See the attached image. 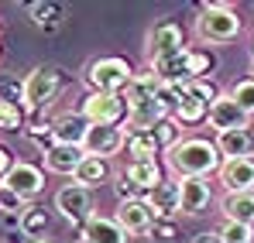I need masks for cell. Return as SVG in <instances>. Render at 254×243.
<instances>
[{
  "mask_svg": "<svg viewBox=\"0 0 254 243\" xmlns=\"http://www.w3.org/2000/svg\"><path fill=\"white\" fill-rule=\"evenodd\" d=\"M196 35L210 45H227L241 35V17L230 3H199Z\"/></svg>",
  "mask_w": 254,
  "mask_h": 243,
  "instance_id": "obj_3",
  "label": "cell"
},
{
  "mask_svg": "<svg viewBox=\"0 0 254 243\" xmlns=\"http://www.w3.org/2000/svg\"><path fill=\"white\" fill-rule=\"evenodd\" d=\"M55 209L69 219V226H76L79 233H83V226L89 223V216H96L93 212V192L83 189V185H76V182H69V185H62L59 192H55Z\"/></svg>",
  "mask_w": 254,
  "mask_h": 243,
  "instance_id": "obj_6",
  "label": "cell"
},
{
  "mask_svg": "<svg viewBox=\"0 0 254 243\" xmlns=\"http://www.w3.org/2000/svg\"><path fill=\"white\" fill-rule=\"evenodd\" d=\"M14 154H10V151H7V147H3V144H0V182H3V178H7V175H10V168H14Z\"/></svg>",
  "mask_w": 254,
  "mask_h": 243,
  "instance_id": "obj_35",
  "label": "cell"
},
{
  "mask_svg": "<svg viewBox=\"0 0 254 243\" xmlns=\"http://www.w3.org/2000/svg\"><path fill=\"white\" fill-rule=\"evenodd\" d=\"M0 51H3V48H0Z\"/></svg>",
  "mask_w": 254,
  "mask_h": 243,
  "instance_id": "obj_40",
  "label": "cell"
},
{
  "mask_svg": "<svg viewBox=\"0 0 254 243\" xmlns=\"http://www.w3.org/2000/svg\"><path fill=\"white\" fill-rule=\"evenodd\" d=\"M48 230H52V216L42 205H28L21 212V237H31V243H38V240H45Z\"/></svg>",
  "mask_w": 254,
  "mask_h": 243,
  "instance_id": "obj_27",
  "label": "cell"
},
{
  "mask_svg": "<svg viewBox=\"0 0 254 243\" xmlns=\"http://www.w3.org/2000/svg\"><path fill=\"white\" fill-rule=\"evenodd\" d=\"M117 195H121V202H124V199H144V195H141V189H137V185L127 178L124 171L117 175Z\"/></svg>",
  "mask_w": 254,
  "mask_h": 243,
  "instance_id": "obj_34",
  "label": "cell"
},
{
  "mask_svg": "<svg viewBox=\"0 0 254 243\" xmlns=\"http://www.w3.org/2000/svg\"><path fill=\"white\" fill-rule=\"evenodd\" d=\"M3 185H7L10 192H17L24 202H31V199H38L45 192V171L31 161H17L10 168V175L3 178Z\"/></svg>",
  "mask_w": 254,
  "mask_h": 243,
  "instance_id": "obj_10",
  "label": "cell"
},
{
  "mask_svg": "<svg viewBox=\"0 0 254 243\" xmlns=\"http://www.w3.org/2000/svg\"><path fill=\"white\" fill-rule=\"evenodd\" d=\"M210 127L216 130V134H227V130H248V127H251V117L223 93V96L210 106Z\"/></svg>",
  "mask_w": 254,
  "mask_h": 243,
  "instance_id": "obj_11",
  "label": "cell"
},
{
  "mask_svg": "<svg viewBox=\"0 0 254 243\" xmlns=\"http://www.w3.org/2000/svg\"><path fill=\"white\" fill-rule=\"evenodd\" d=\"M182 182V216H203L213 205V192L206 178H179Z\"/></svg>",
  "mask_w": 254,
  "mask_h": 243,
  "instance_id": "obj_14",
  "label": "cell"
},
{
  "mask_svg": "<svg viewBox=\"0 0 254 243\" xmlns=\"http://www.w3.org/2000/svg\"><path fill=\"white\" fill-rule=\"evenodd\" d=\"M127 144V127H89L83 141V151L89 158H103L110 161L114 154H121Z\"/></svg>",
  "mask_w": 254,
  "mask_h": 243,
  "instance_id": "obj_8",
  "label": "cell"
},
{
  "mask_svg": "<svg viewBox=\"0 0 254 243\" xmlns=\"http://www.w3.org/2000/svg\"><path fill=\"white\" fill-rule=\"evenodd\" d=\"M192 243H223V237H220V230H206V233L192 237Z\"/></svg>",
  "mask_w": 254,
  "mask_h": 243,
  "instance_id": "obj_36",
  "label": "cell"
},
{
  "mask_svg": "<svg viewBox=\"0 0 254 243\" xmlns=\"http://www.w3.org/2000/svg\"><path fill=\"white\" fill-rule=\"evenodd\" d=\"M76 243H93V240H86V237H76Z\"/></svg>",
  "mask_w": 254,
  "mask_h": 243,
  "instance_id": "obj_37",
  "label": "cell"
},
{
  "mask_svg": "<svg viewBox=\"0 0 254 243\" xmlns=\"http://www.w3.org/2000/svg\"><path fill=\"white\" fill-rule=\"evenodd\" d=\"M165 164H169V171L175 178H210L213 171L223 168V158L216 151V141L186 137L182 144H175L165 154Z\"/></svg>",
  "mask_w": 254,
  "mask_h": 243,
  "instance_id": "obj_1",
  "label": "cell"
},
{
  "mask_svg": "<svg viewBox=\"0 0 254 243\" xmlns=\"http://www.w3.org/2000/svg\"><path fill=\"white\" fill-rule=\"evenodd\" d=\"M251 58H254V38H251Z\"/></svg>",
  "mask_w": 254,
  "mask_h": 243,
  "instance_id": "obj_38",
  "label": "cell"
},
{
  "mask_svg": "<svg viewBox=\"0 0 254 243\" xmlns=\"http://www.w3.org/2000/svg\"><path fill=\"white\" fill-rule=\"evenodd\" d=\"M172 117L182 123V127H196V123L210 120V103L192 89V82L189 86H179V106H175Z\"/></svg>",
  "mask_w": 254,
  "mask_h": 243,
  "instance_id": "obj_12",
  "label": "cell"
},
{
  "mask_svg": "<svg viewBox=\"0 0 254 243\" xmlns=\"http://www.w3.org/2000/svg\"><path fill=\"white\" fill-rule=\"evenodd\" d=\"M148 69L162 79V86H189V82H192V72H189V58H186V51L169 55V58H155V62H148Z\"/></svg>",
  "mask_w": 254,
  "mask_h": 243,
  "instance_id": "obj_15",
  "label": "cell"
},
{
  "mask_svg": "<svg viewBox=\"0 0 254 243\" xmlns=\"http://www.w3.org/2000/svg\"><path fill=\"white\" fill-rule=\"evenodd\" d=\"M21 127H28V113H24V106H21V103H7V99H0V130H21Z\"/></svg>",
  "mask_w": 254,
  "mask_h": 243,
  "instance_id": "obj_28",
  "label": "cell"
},
{
  "mask_svg": "<svg viewBox=\"0 0 254 243\" xmlns=\"http://www.w3.org/2000/svg\"><path fill=\"white\" fill-rule=\"evenodd\" d=\"M216 151H220L223 161L251 158L254 154V134L251 130H227V134H216Z\"/></svg>",
  "mask_w": 254,
  "mask_h": 243,
  "instance_id": "obj_17",
  "label": "cell"
},
{
  "mask_svg": "<svg viewBox=\"0 0 254 243\" xmlns=\"http://www.w3.org/2000/svg\"><path fill=\"white\" fill-rule=\"evenodd\" d=\"M124 175L137 185V189H141V195H144V199H148V195L165 182L162 164H158V161H134V164H127V168H124Z\"/></svg>",
  "mask_w": 254,
  "mask_h": 243,
  "instance_id": "obj_22",
  "label": "cell"
},
{
  "mask_svg": "<svg viewBox=\"0 0 254 243\" xmlns=\"http://www.w3.org/2000/svg\"><path fill=\"white\" fill-rule=\"evenodd\" d=\"M28 17L35 21V28H42V31L52 35L65 21V7L55 3V0H35V3H28Z\"/></svg>",
  "mask_w": 254,
  "mask_h": 243,
  "instance_id": "obj_24",
  "label": "cell"
},
{
  "mask_svg": "<svg viewBox=\"0 0 254 243\" xmlns=\"http://www.w3.org/2000/svg\"><path fill=\"white\" fill-rule=\"evenodd\" d=\"M38 243H55V240H38Z\"/></svg>",
  "mask_w": 254,
  "mask_h": 243,
  "instance_id": "obj_39",
  "label": "cell"
},
{
  "mask_svg": "<svg viewBox=\"0 0 254 243\" xmlns=\"http://www.w3.org/2000/svg\"><path fill=\"white\" fill-rule=\"evenodd\" d=\"M72 182L93 192V189H100V185H107V182H110V164L103 161V158H89V154H86V161L76 168Z\"/></svg>",
  "mask_w": 254,
  "mask_h": 243,
  "instance_id": "obj_25",
  "label": "cell"
},
{
  "mask_svg": "<svg viewBox=\"0 0 254 243\" xmlns=\"http://www.w3.org/2000/svg\"><path fill=\"white\" fill-rule=\"evenodd\" d=\"M220 209H223L227 223H248V226H254V192H227Z\"/></svg>",
  "mask_w": 254,
  "mask_h": 243,
  "instance_id": "obj_23",
  "label": "cell"
},
{
  "mask_svg": "<svg viewBox=\"0 0 254 243\" xmlns=\"http://www.w3.org/2000/svg\"><path fill=\"white\" fill-rule=\"evenodd\" d=\"M186 48H189V45H186V31H182V24H175V21H158V24L148 31V62L179 55V51H186Z\"/></svg>",
  "mask_w": 254,
  "mask_h": 243,
  "instance_id": "obj_7",
  "label": "cell"
},
{
  "mask_svg": "<svg viewBox=\"0 0 254 243\" xmlns=\"http://www.w3.org/2000/svg\"><path fill=\"white\" fill-rule=\"evenodd\" d=\"M186 58H189L192 82L213 79V72L220 69V58H216V51H210V48H196V45H189V48H186Z\"/></svg>",
  "mask_w": 254,
  "mask_h": 243,
  "instance_id": "obj_26",
  "label": "cell"
},
{
  "mask_svg": "<svg viewBox=\"0 0 254 243\" xmlns=\"http://www.w3.org/2000/svg\"><path fill=\"white\" fill-rule=\"evenodd\" d=\"M148 205L155 209L158 219H175L182 212V182L179 178H165L151 195H148Z\"/></svg>",
  "mask_w": 254,
  "mask_h": 243,
  "instance_id": "obj_13",
  "label": "cell"
},
{
  "mask_svg": "<svg viewBox=\"0 0 254 243\" xmlns=\"http://www.w3.org/2000/svg\"><path fill=\"white\" fill-rule=\"evenodd\" d=\"M55 130V144H65V147H83L86 134H89V123L83 113H62L59 120H52Z\"/></svg>",
  "mask_w": 254,
  "mask_h": 243,
  "instance_id": "obj_18",
  "label": "cell"
},
{
  "mask_svg": "<svg viewBox=\"0 0 254 243\" xmlns=\"http://www.w3.org/2000/svg\"><path fill=\"white\" fill-rule=\"evenodd\" d=\"M24 209H28V202H24L17 192H10V189L0 182V212H3V216H7V212H10V216H21Z\"/></svg>",
  "mask_w": 254,
  "mask_h": 243,
  "instance_id": "obj_33",
  "label": "cell"
},
{
  "mask_svg": "<svg viewBox=\"0 0 254 243\" xmlns=\"http://www.w3.org/2000/svg\"><path fill=\"white\" fill-rule=\"evenodd\" d=\"M121 226H124L127 237H148V230L155 226V209L148 205V199H124L117 205V216H114Z\"/></svg>",
  "mask_w": 254,
  "mask_h": 243,
  "instance_id": "obj_9",
  "label": "cell"
},
{
  "mask_svg": "<svg viewBox=\"0 0 254 243\" xmlns=\"http://www.w3.org/2000/svg\"><path fill=\"white\" fill-rule=\"evenodd\" d=\"M79 237H86L93 243H127L124 226L117 219H110V216H89V223L83 226Z\"/></svg>",
  "mask_w": 254,
  "mask_h": 243,
  "instance_id": "obj_20",
  "label": "cell"
},
{
  "mask_svg": "<svg viewBox=\"0 0 254 243\" xmlns=\"http://www.w3.org/2000/svg\"><path fill=\"white\" fill-rule=\"evenodd\" d=\"M69 82H72V76L65 69H59V65H38V69H31L24 76V110L38 113L45 106H52Z\"/></svg>",
  "mask_w": 254,
  "mask_h": 243,
  "instance_id": "obj_2",
  "label": "cell"
},
{
  "mask_svg": "<svg viewBox=\"0 0 254 243\" xmlns=\"http://www.w3.org/2000/svg\"><path fill=\"white\" fill-rule=\"evenodd\" d=\"M216 175H220V185L227 192H254V158L223 161V168Z\"/></svg>",
  "mask_w": 254,
  "mask_h": 243,
  "instance_id": "obj_16",
  "label": "cell"
},
{
  "mask_svg": "<svg viewBox=\"0 0 254 243\" xmlns=\"http://www.w3.org/2000/svg\"><path fill=\"white\" fill-rule=\"evenodd\" d=\"M86 161L83 147H65V144H55L48 154H45V168L52 175H76V168Z\"/></svg>",
  "mask_w": 254,
  "mask_h": 243,
  "instance_id": "obj_21",
  "label": "cell"
},
{
  "mask_svg": "<svg viewBox=\"0 0 254 243\" xmlns=\"http://www.w3.org/2000/svg\"><path fill=\"white\" fill-rule=\"evenodd\" d=\"M124 151H127V164H134V161H158V154H165L151 130H127Z\"/></svg>",
  "mask_w": 254,
  "mask_h": 243,
  "instance_id": "obj_19",
  "label": "cell"
},
{
  "mask_svg": "<svg viewBox=\"0 0 254 243\" xmlns=\"http://www.w3.org/2000/svg\"><path fill=\"white\" fill-rule=\"evenodd\" d=\"M130 79H134V69L121 55H103V58H93L86 65L89 93H127Z\"/></svg>",
  "mask_w": 254,
  "mask_h": 243,
  "instance_id": "obj_4",
  "label": "cell"
},
{
  "mask_svg": "<svg viewBox=\"0 0 254 243\" xmlns=\"http://www.w3.org/2000/svg\"><path fill=\"white\" fill-rule=\"evenodd\" d=\"M248 117H254V76H248V79H241V82H234L230 86V93H227Z\"/></svg>",
  "mask_w": 254,
  "mask_h": 243,
  "instance_id": "obj_29",
  "label": "cell"
},
{
  "mask_svg": "<svg viewBox=\"0 0 254 243\" xmlns=\"http://www.w3.org/2000/svg\"><path fill=\"white\" fill-rule=\"evenodd\" d=\"M182 237L179 233V223L175 219H155V226L148 230V240L151 243H175Z\"/></svg>",
  "mask_w": 254,
  "mask_h": 243,
  "instance_id": "obj_31",
  "label": "cell"
},
{
  "mask_svg": "<svg viewBox=\"0 0 254 243\" xmlns=\"http://www.w3.org/2000/svg\"><path fill=\"white\" fill-rule=\"evenodd\" d=\"M79 113L86 117L89 127H121L130 117V106H127L124 93H89Z\"/></svg>",
  "mask_w": 254,
  "mask_h": 243,
  "instance_id": "obj_5",
  "label": "cell"
},
{
  "mask_svg": "<svg viewBox=\"0 0 254 243\" xmlns=\"http://www.w3.org/2000/svg\"><path fill=\"white\" fill-rule=\"evenodd\" d=\"M220 237H223V243H254V226H248V223H223Z\"/></svg>",
  "mask_w": 254,
  "mask_h": 243,
  "instance_id": "obj_32",
  "label": "cell"
},
{
  "mask_svg": "<svg viewBox=\"0 0 254 243\" xmlns=\"http://www.w3.org/2000/svg\"><path fill=\"white\" fill-rule=\"evenodd\" d=\"M0 99L24 106V79H17L14 72H0Z\"/></svg>",
  "mask_w": 254,
  "mask_h": 243,
  "instance_id": "obj_30",
  "label": "cell"
},
{
  "mask_svg": "<svg viewBox=\"0 0 254 243\" xmlns=\"http://www.w3.org/2000/svg\"><path fill=\"white\" fill-rule=\"evenodd\" d=\"M251 158H254V154H251Z\"/></svg>",
  "mask_w": 254,
  "mask_h": 243,
  "instance_id": "obj_41",
  "label": "cell"
}]
</instances>
